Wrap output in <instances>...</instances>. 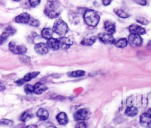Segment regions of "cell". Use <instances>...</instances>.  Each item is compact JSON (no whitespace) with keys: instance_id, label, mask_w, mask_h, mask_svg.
<instances>
[{"instance_id":"6da1fadb","label":"cell","mask_w":151,"mask_h":128,"mask_svg":"<svg viewBox=\"0 0 151 128\" xmlns=\"http://www.w3.org/2000/svg\"><path fill=\"white\" fill-rule=\"evenodd\" d=\"M61 10L60 0H48L44 12L49 18L53 19L60 15Z\"/></svg>"},{"instance_id":"7a4b0ae2","label":"cell","mask_w":151,"mask_h":128,"mask_svg":"<svg viewBox=\"0 0 151 128\" xmlns=\"http://www.w3.org/2000/svg\"><path fill=\"white\" fill-rule=\"evenodd\" d=\"M85 23L89 27H96L100 21V15L99 13L91 9H86L83 14Z\"/></svg>"},{"instance_id":"3957f363","label":"cell","mask_w":151,"mask_h":128,"mask_svg":"<svg viewBox=\"0 0 151 128\" xmlns=\"http://www.w3.org/2000/svg\"><path fill=\"white\" fill-rule=\"evenodd\" d=\"M52 30L60 36H64L68 31V27L65 22L61 19L55 20L53 25Z\"/></svg>"},{"instance_id":"277c9868","label":"cell","mask_w":151,"mask_h":128,"mask_svg":"<svg viewBox=\"0 0 151 128\" xmlns=\"http://www.w3.org/2000/svg\"><path fill=\"white\" fill-rule=\"evenodd\" d=\"M9 50L13 53L15 54L23 55L27 51V48L24 45H17L14 42H10L8 44Z\"/></svg>"},{"instance_id":"5b68a950","label":"cell","mask_w":151,"mask_h":128,"mask_svg":"<svg viewBox=\"0 0 151 128\" xmlns=\"http://www.w3.org/2000/svg\"><path fill=\"white\" fill-rule=\"evenodd\" d=\"M90 112L88 109L84 108L78 110L74 114V119L76 121H83L88 119Z\"/></svg>"},{"instance_id":"8992f818","label":"cell","mask_w":151,"mask_h":128,"mask_svg":"<svg viewBox=\"0 0 151 128\" xmlns=\"http://www.w3.org/2000/svg\"><path fill=\"white\" fill-rule=\"evenodd\" d=\"M128 42L133 47H139L142 44V38L137 34H130L128 37Z\"/></svg>"},{"instance_id":"52a82bcc","label":"cell","mask_w":151,"mask_h":128,"mask_svg":"<svg viewBox=\"0 0 151 128\" xmlns=\"http://www.w3.org/2000/svg\"><path fill=\"white\" fill-rule=\"evenodd\" d=\"M99 39L101 42L106 44H114L115 40L113 38L112 34L109 33H101L98 36Z\"/></svg>"},{"instance_id":"ba28073f","label":"cell","mask_w":151,"mask_h":128,"mask_svg":"<svg viewBox=\"0 0 151 128\" xmlns=\"http://www.w3.org/2000/svg\"><path fill=\"white\" fill-rule=\"evenodd\" d=\"M59 41L60 48L63 50H66L69 48L73 44V41L69 37H66L65 36H62L58 38Z\"/></svg>"},{"instance_id":"9c48e42d","label":"cell","mask_w":151,"mask_h":128,"mask_svg":"<svg viewBox=\"0 0 151 128\" xmlns=\"http://www.w3.org/2000/svg\"><path fill=\"white\" fill-rule=\"evenodd\" d=\"M140 124L146 128H151V115L149 113H143L140 116Z\"/></svg>"},{"instance_id":"30bf717a","label":"cell","mask_w":151,"mask_h":128,"mask_svg":"<svg viewBox=\"0 0 151 128\" xmlns=\"http://www.w3.org/2000/svg\"><path fill=\"white\" fill-rule=\"evenodd\" d=\"M34 49L35 51L41 55H45L48 52L49 48L47 44L44 42H39L35 45Z\"/></svg>"},{"instance_id":"8fae6325","label":"cell","mask_w":151,"mask_h":128,"mask_svg":"<svg viewBox=\"0 0 151 128\" xmlns=\"http://www.w3.org/2000/svg\"><path fill=\"white\" fill-rule=\"evenodd\" d=\"M129 31L130 34H137L139 35H143L146 33V30L144 28L137 25V24H132L129 27Z\"/></svg>"},{"instance_id":"7c38bea8","label":"cell","mask_w":151,"mask_h":128,"mask_svg":"<svg viewBox=\"0 0 151 128\" xmlns=\"http://www.w3.org/2000/svg\"><path fill=\"white\" fill-rule=\"evenodd\" d=\"M30 18L29 14L27 12H24L17 16L15 18V21L19 24H28Z\"/></svg>"},{"instance_id":"4fadbf2b","label":"cell","mask_w":151,"mask_h":128,"mask_svg":"<svg viewBox=\"0 0 151 128\" xmlns=\"http://www.w3.org/2000/svg\"><path fill=\"white\" fill-rule=\"evenodd\" d=\"M46 44H47L48 48L51 49L52 50L56 51L60 48L59 41L57 38H54L52 37V38L47 40Z\"/></svg>"},{"instance_id":"5bb4252c","label":"cell","mask_w":151,"mask_h":128,"mask_svg":"<svg viewBox=\"0 0 151 128\" xmlns=\"http://www.w3.org/2000/svg\"><path fill=\"white\" fill-rule=\"evenodd\" d=\"M104 28L107 33L113 34L116 31L115 23L111 21L107 20L104 23Z\"/></svg>"},{"instance_id":"9a60e30c","label":"cell","mask_w":151,"mask_h":128,"mask_svg":"<svg viewBox=\"0 0 151 128\" xmlns=\"http://www.w3.org/2000/svg\"><path fill=\"white\" fill-rule=\"evenodd\" d=\"M56 119L61 125H65L68 122V119L65 113L60 112L56 116Z\"/></svg>"},{"instance_id":"2e32d148","label":"cell","mask_w":151,"mask_h":128,"mask_svg":"<svg viewBox=\"0 0 151 128\" xmlns=\"http://www.w3.org/2000/svg\"><path fill=\"white\" fill-rule=\"evenodd\" d=\"M47 89V87L46 86L41 83H37L34 86V93L37 94H41L46 91Z\"/></svg>"},{"instance_id":"e0dca14e","label":"cell","mask_w":151,"mask_h":128,"mask_svg":"<svg viewBox=\"0 0 151 128\" xmlns=\"http://www.w3.org/2000/svg\"><path fill=\"white\" fill-rule=\"evenodd\" d=\"M37 116L41 120H46L49 116V113L47 110L44 108L39 109L37 111Z\"/></svg>"},{"instance_id":"ac0fdd59","label":"cell","mask_w":151,"mask_h":128,"mask_svg":"<svg viewBox=\"0 0 151 128\" xmlns=\"http://www.w3.org/2000/svg\"><path fill=\"white\" fill-rule=\"evenodd\" d=\"M53 30L50 28H44L42 29L41 32V34L42 38L46 40H48L52 37L53 35Z\"/></svg>"},{"instance_id":"d6986e66","label":"cell","mask_w":151,"mask_h":128,"mask_svg":"<svg viewBox=\"0 0 151 128\" xmlns=\"http://www.w3.org/2000/svg\"><path fill=\"white\" fill-rule=\"evenodd\" d=\"M97 40V37L96 36H91L87 38H84L81 41V44L83 45H86V46H90L93 45L96 41Z\"/></svg>"},{"instance_id":"ffe728a7","label":"cell","mask_w":151,"mask_h":128,"mask_svg":"<svg viewBox=\"0 0 151 128\" xmlns=\"http://www.w3.org/2000/svg\"><path fill=\"white\" fill-rule=\"evenodd\" d=\"M33 117V114L32 113L31 110H28L25 111L20 116L19 119L22 122H25L28 120L31 119Z\"/></svg>"},{"instance_id":"44dd1931","label":"cell","mask_w":151,"mask_h":128,"mask_svg":"<svg viewBox=\"0 0 151 128\" xmlns=\"http://www.w3.org/2000/svg\"><path fill=\"white\" fill-rule=\"evenodd\" d=\"M137 113H138V109H137V107L134 106H129L125 111V114L129 117L134 116Z\"/></svg>"},{"instance_id":"7402d4cb","label":"cell","mask_w":151,"mask_h":128,"mask_svg":"<svg viewBox=\"0 0 151 128\" xmlns=\"http://www.w3.org/2000/svg\"><path fill=\"white\" fill-rule=\"evenodd\" d=\"M114 45L116 47H118V48H124L128 44V41L125 38H122L120 39H119L117 41H115L114 42Z\"/></svg>"},{"instance_id":"603a6c76","label":"cell","mask_w":151,"mask_h":128,"mask_svg":"<svg viewBox=\"0 0 151 128\" xmlns=\"http://www.w3.org/2000/svg\"><path fill=\"white\" fill-rule=\"evenodd\" d=\"M39 74H40V72H38V71H34V72L28 73L25 75V76L22 78V79L26 83V82L29 81L32 79L37 77Z\"/></svg>"},{"instance_id":"cb8c5ba5","label":"cell","mask_w":151,"mask_h":128,"mask_svg":"<svg viewBox=\"0 0 151 128\" xmlns=\"http://www.w3.org/2000/svg\"><path fill=\"white\" fill-rule=\"evenodd\" d=\"M114 13L120 18H127L130 17V15L126 12V11H124V10L122 9H119V8H115L114 9Z\"/></svg>"},{"instance_id":"d4e9b609","label":"cell","mask_w":151,"mask_h":128,"mask_svg":"<svg viewBox=\"0 0 151 128\" xmlns=\"http://www.w3.org/2000/svg\"><path fill=\"white\" fill-rule=\"evenodd\" d=\"M85 71L83 70H75L68 73V76L71 77H80L85 75Z\"/></svg>"},{"instance_id":"484cf974","label":"cell","mask_w":151,"mask_h":128,"mask_svg":"<svg viewBox=\"0 0 151 128\" xmlns=\"http://www.w3.org/2000/svg\"><path fill=\"white\" fill-rule=\"evenodd\" d=\"M13 124V122L11 120L2 118L0 120V125L2 126H11Z\"/></svg>"},{"instance_id":"4316f807","label":"cell","mask_w":151,"mask_h":128,"mask_svg":"<svg viewBox=\"0 0 151 128\" xmlns=\"http://www.w3.org/2000/svg\"><path fill=\"white\" fill-rule=\"evenodd\" d=\"M24 91L27 94H30L34 93V86L31 84H25L24 87Z\"/></svg>"},{"instance_id":"83f0119b","label":"cell","mask_w":151,"mask_h":128,"mask_svg":"<svg viewBox=\"0 0 151 128\" xmlns=\"http://www.w3.org/2000/svg\"><path fill=\"white\" fill-rule=\"evenodd\" d=\"M28 24L32 27H37L40 25V21L37 19H35L33 18H30V19L28 22Z\"/></svg>"},{"instance_id":"f1b7e54d","label":"cell","mask_w":151,"mask_h":128,"mask_svg":"<svg viewBox=\"0 0 151 128\" xmlns=\"http://www.w3.org/2000/svg\"><path fill=\"white\" fill-rule=\"evenodd\" d=\"M4 31L6 32L9 36H11V35H14L15 34L17 30L15 28L9 26V27H8L7 28H6Z\"/></svg>"},{"instance_id":"f546056e","label":"cell","mask_w":151,"mask_h":128,"mask_svg":"<svg viewBox=\"0 0 151 128\" xmlns=\"http://www.w3.org/2000/svg\"><path fill=\"white\" fill-rule=\"evenodd\" d=\"M9 36V35L5 31L2 33V34L0 35V45H1L7 40Z\"/></svg>"},{"instance_id":"4dcf8cb0","label":"cell","mask_w":151,"mask_h":128,"mask_svg":"<svg viewBox=\"0 0 151 128\" xmlns=\"http://www.w3.org/2000/svg\"><path fill=\"white\" fill-rule=\"evenodd\" d=\"M136 21L141 24L143 25H147L149 24V21L145 18L143 17H139L136 19Z\"/></svg>"},{"instance_id":"1f68e13d","label":"cell","mask_w":151,"mask_h":128,"mask_svg":"<svg viewBox=\"0 0 151 128\" xmlns=\"http://www.w3.org/2000/svg\"><path fill=\"white\" fill-rule=\"evenodd\" d=\"M28 2L31 6L35 7L40 4L41 0H28Z\"/></svg>"},{"instance_id":"d6a6232c","label":"cell","mask_w":151,"mask_h":128,"mask_svg":"<svg viewBox=\"0 0 151 128\" xmlns=\"http://www.w3.org/2000/svg\"><path fill=\"white\" fill-rule=\"evenodd\" d=\"M75 128H87V125L84 121H80L76 124Z\"/></svg>"},{"instance_id":"836d02e7","label":"cell","mask_w":151,"mask_h":128,"mask_svg":"<svg viewBox=\"0 0 151 128\" xmlns=\"http://www.w3.org/2000/svg\"><path fill=\"white\" fill-rule=\"evenodd\" d=\"M134 1L136 4L140 5H142V6L146 5V3H147L146 0H134Z\"/></svg>"},{"instance_id":"e575fe53","label":"cell","mask_w":151,"mask_h":128,"mask_svg":"<svg viewBox=\"0 0 151 128\" xmlns=\"http://www.w3.org/2000/svg\"><path fill=\"white\" fill-rule=\"evenodd\" d=\"M20 60H21V61H22V62H23V63H29V61H30V60H29V58L28 57H27V56H21V58H20Z\"/></svg>"},{"instance_id":"d590c367","label":"cell","mask_w":151,"mask_h":128,"mask_svg":"<svg viewBox=\"0 0 151 128\" xmlns=\"http://www.w3.org/2000/svg\"><path fill=\"white\" fill-rule=\"evenodd\" d=\"M18 86H21L22 84H24L25 82L24 81V80L22 78H21V79H19V80H17L15 82Z\"/></svg>"},{"instance_id":"8d00e7d4","label":"cell","mask_w":151,"mask_h":128,"mask_svg":"<svg viewBox=\"0 0 151 128\" xmlns=\"http://www.w3.org/2000/svg\"><path fill=\"white\" fill-rule=\"evenodd\" d=\"M101 1H102L103 4L105 6H107V5H110L111 2V0H101Z\"/></svg>"},{"instance_id":"74e56055","label":"cell","mask_w":151,"mask_h":128,"mask_svg":"<svg viewBox=\"0 0 151 128\" xmlns=\"http://www.w3.org/2000/svg\"><path fill=\"white\" fill-rule=\"evenodd\" d=\"M5 89V87L4 85L0 82V91H2L3 90H4Z\"/></svg>"},{"instance_id":"f35d334b","label":"cell","mask_w":151,"mask_h":128,"mask_svg":"<svg viewBox=\"0 0 151 128\" xmlns=\"http://www.w3.org/2000/svg\"><path fill=\"white\" fill-rule=\"evenodd\" d=\"M25 128H38V126L35 124H31L27 126Z\"/></svg>"},{"instance_id":"ab89813d","label":"cell","mask_w":151,"mask_h":128,"mask_svg":"<svg viewBox=\"0 0 151 128\" xmlns=\"http://www.w3.org/2000/svg\"><path fill=\"white\" fill-rule=\"evenodd\" d=\"M147 47L149 49H151V40L149 41V42L147 43Z\"/></svg>"},{"instance_id":"60d3db41","label":"cell","mask_w":151,"mask_h":128,"mask_svg":"<svg viewBox=\"0 0 151 128\" xmlns=\"http://www.w3.org/2000/svg\"><path fill=\"white\" fill-rule=\"evenodd\" d=\"M47 128H57V127H56L54 126H48Z\"/></svg>"},{"instance_id":"b9f144b4","label":"cell","mask_w":151,"mask_h":128,"mask_svg":"<svg viewBox=\"0 0 151 128\" xmlns=\"http://www.w3.org/2000/svg\"><path fill=\"white\" fill-rule=\"evenodd\" d=\"M12 1H17V2H19V1H20L21 0H12Z\"/></svg>"}]
</instances>
